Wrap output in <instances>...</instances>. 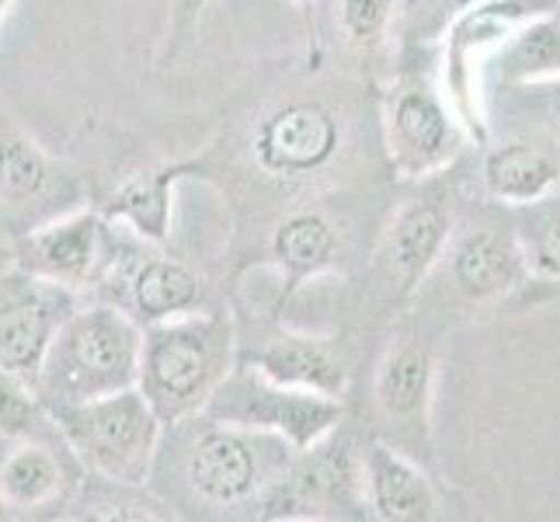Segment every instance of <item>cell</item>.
Wrapping results in <instances>:
<instances>
[{"instance_id": "obj_23", "label": "cell", "mask_w": 560, "mask_h": 522, "mask_svg": "<svg viewBox=\"0 0 560 522\" xmlns=\"http://www.w3.org/2000/svg\"><path fill=\"white\" fill-rule=\"evenodd\" d=\"M56 182L60 171L43 147L14 129H0V206L28 212L52 196Z\"/></svg>"}, {"instance_id": "obj_29", "label": "cell", "mask_w": 560, "mask_h": 522, "mask_svg": "<svg viewBox=\"0 0 560 522\" xmlns=\"http://www.w3.org/2000/svg\"><path fill=\"white\" fill-rule=\"evenodd\" d=\"M450 4V11L456 14V11H463V8H474V4H485V0H446Z\"/></svg>"}, {"instance_id": "obj_25", "label": "cell", "mask_w": 560, "mask_h": 522, "mask_svg": "<svg viewBox=\"0 0 560 522\" xmlns=\"http://www.w3.org/2000/svg\"><path fill=\"white\" fill-rule=\"evenodd\" d=\"M518 241L529 258L533 276L560 282V199L529 206V220H523Z\"/></svg>"}, {"instance_id": "obj_20", "label": "cell", "mask_w": 560, "mask_h": 522, "mask_svg": "<svg viewBox=\"0 0 560 522\" xmlns=\"http://www.w3.org/2000/svg\"><path fill=\"white\" fill-rule=\"evenodd\" d=\"M191 171H199V164H158L132 174L105 206L108 223L132 230L143 244H164L175 227V192Z\"/></svg>"}, {"instance_id": "obj_7", "label": "cell", "mask_w": 560, "mask_h": 522, "mask_svg": "<svg viewBox=\"0 0 560 522\" xmlns=\"http://www.w3.org/2000/svg\"><path fill=\"white\" fill-rule=\"evenodd\" d=\"M206 418L241 429L282 436L296 453L317 446L341 425V397H324L311 391H293L258 373L250 362H237L220 391L209 397Z\"/></svg>"}, {"instance_id": "obj_13", "label": "cell", "mask_w": 560, "mask_h": 522, "mask_svg": "<svg viewBox=\"0 0 560 522\" xmlns=\"http://www.w3.org/2000/svg\"><path fill=\"white\" fill-rule=\"evenodd\" d=\"M105 286L115 289V306L140 327L199 311L206 297L202 279L185 262L158 251H126L122 258H112Z\"/></svg>"}, {"instance_id": "obj_19", "label": "cell", "mask_w": 560, "mask_h": 522, "mask_svg": "<svg viewBox=\"0 0 560 522\" xmlns=\"http://www.w3.org/2000/svg\"><path fill=\"white\" fill-rule=\"evenodd\" d=\"M73 485L67 456L38 436L11 439V450L0 456V498L14 512L63 506Z\"/></svg>"}, {"instance_id": "obj_16", "label": "cell", "mask_w": 560, "mask_h": 522, "mask_svg": "<svg viewBox=\"0 0 560 522\" xmlns=\"http://www.w3.org/2000/svg\"><path fill=\"white\" fill-rule=\"evenodd\" d=\"M450 272L456 289L474 303L498 300L533 279L529 258L518 234H501V230H470L450 251Z\"/></svg>"}, {"instance_id": "obj_11", "label": "cell", "mask_w": 560, "mask_h": 522, "mask_svg": "<svg viewBox=\"0 0 560 522\" xmlns=\"http://www.w3.org/2000/svg\"><path fill=\"white\" fill-rule=\"evenodd\" d=\"M77 306L73 289L14 268V276L0 282V373L35 386L56 332Z\"/></svg>"}, {"instance_id": "obj_5", "label": "cell", "mask_w": 560, "mask_h": 522, "mask_svg": "<svg viewBox=\"0 0 560 522\" xmlns=\"http://www.w3.org/2000/svg\"><path fill=\"white\" fill-rule=\"evenodd\" d=\"M258 519H362L365 506V450L352 436L331 432L317 446L296 453L272 488L258 498Z\"/></svg>"}, {"instance_id": "obj_24", "label": "cell", "mask_w": 560, "mask_h": 522, "mask_svg": "<svg viewBox=\"0 0 560 522\" xmlns=\"http://www.w3.org/2000/svg\"><path fill=\"white\" fill-rule=\"evenodd\" d=\"M400 0H335V22L341 38L359 53H376L397 18Z\"/></svg>"}, {"instance_id": "obj_21", "label": "cell", "mask_w": 560, "mask_h": 522, "mask_svg": "<svg viewBox=\"0 0 560 522\" xmlns=\"http://www.w3.org/2000/svg\"><path fill=\"white\" fill-rule=\"evenodd\" d=\"M485 188L501 206H539L560 192V161L547 147H536L529 140L498 143L485 158Z\"/></svg>"}, {"instance_id": "obj_30", "label": "cell", "mask_w": 560, "mask_h": 522, "mask_svg": "<svg viewBox=\"0 0 560 522\" xmlns=\"http://www.w3.org/2000/svg\"><path fill=\"white\" fill-rule=\"evenodd\" d=\"M18 4V0H0V25H4V18L11 14V8Z\"/></svg>"}, {"instance_id": "obj_2", "label": "cell", "mask_w": 560, "mask_h": 522, "mask_svg": "<svg viewBox=\"0 0 560 522\" xmlns=\"http://www.w3.org/2000/svg\"><path fill=\"white\" fill-rule=\"evenodd\" d=\"M143 327L115 303H88L60 324L35 380L49 408L108 397L140 383Z\"/></svg>"}, {"instance_id": "obj_12", "label": "cell", "mask_w": 560, "mask_h": 522, "mask_svg": "<svg viewBox=\"0 0 560 522\" xmlns=\"http://www.w3.org/2000/svg\"><path fill=\"white\" fill-rule=\"evenodd\" d=\"M376 415L390 432L394 446L421 453L432 442L435 404V352L418 335H400L383 352L373 380Z\"/></svg>"}, {"instance_id": "obj_32", "label": "cell", "mask_w": 560, "mask_h": 522, "mask_svg": "<svg viewBox=\"0 0 560 522\" xmlns=\"http://www.w3.org/2000/svg\"><path fill=\"white\" fill-rule=\"evenodd\" d=\"M557 11H560V0H557Z\"/></svg>"}, {"instance_id": "obj_14", "label": "cell", "mask_w": 560, "mask_h": 522, "mask_svg": "<svg viewBox=\"0 0 560 522\" xmlns=\"http://www.w3.org/2000/svg\"><path fill=\"white\" fill-rule=\"evenodd\" d=\"M453 241V220L450 209L435 199H418L404 206L390 230L383 237V265L386 279H390L404 297L429 279V272L439 265V258L450 251Z\"/></svg>"}, {"instance_id": "obj_27", "label": "cell", "mask_w": 560, "mask_h": 522, "mask_svg": "<svg viewBox=\"0 0 560 522\" xmlns=\"http://www.w3.org/2000/svg\"><path fill=\"white\" fill-rule=\"evenodd\" d=\"M509 91H523L529 108L539 115V126L560 140V77L547 84H526V88H509Z\"/></svg>"}, {"instance_id": "obj_18", "label": "cell", "mask_w": 560, "mask_h": 522, "mask_svg": "<svg viewBox=\"0 0 560 522\" xmlns=\"http://www.w3.org/2000/svg\"><path fill=\"white\" fill-rule=\"evenodd\" d=\"M258 373L276 380L293 391H311L324 397H345L349 391V370L331 338L282 332L272 341H265L255 356L247 359Z\"/></svg>"}, {"instance_id": "obj_4", "label": "cell", "mask_w": 560, "mask_h": 522, "mask_svg": "<svg viewBox=\"0 0 560 522\" xmlns=\"http://www.w3.org/2000/svg\"><path fill=\"white\" fill-rule=\"evenodd\" d=\"M196 432L185 442V488L209 509H244L293 467L296 450L282 436L223 425L206 415L191 418Z\"/></svg>"}, {"instance_id": "obj_15", "label": "cell", "mask_w": 560, "mask_h": 522, "mask_svg": "<svg viewBox=\"0 0 560 522\" xmlns=\"http://www.w3.org/2000/svg\"><path fill=\"white\" fill-rule=\"evenodd\" d=\"M365 506L380 522H429L439 515V495L411 453L373 439L365 446Z\"/></svg>"}, {"instance_id": "obj_31", "label": "cell", "mask_w": 560, "mask_h": 522, "mask_svg": "<svg viewBox=\"0 0 560 522\" xmlns=\"http://www.w3.org/2000/svg\"><path fill=\"white\" fill-rule=\"evenodd\" d=\"M8 512H11V509H8V506H4V498H0V519H4V515H8Z\"/></svg>"}, {"instance_id": "obj_26", "label": "cell", "mask_w": 560, "mask_h": 522, "mask_svg": "<svg viewBox=\"0 0 560 522\" xmlns=\"http://www.w3.org/2000/svg\"><path fill=\"white\" fill-rule=\"evenodd\" d=\"M43 418H49V411L38 401L35 386L11 373H0V436L4 439L35 436L32 425H38Z\"/></svg>"}, {"instance_id": "obj_8", "label": "cell", "mask_w": 560, "mask_h": 522, "mask_svg": "<svg viewBox=\"0 0 560 522\" xmlns=\"http://www.w3.org/2000/svg\"><path fill=\"white\" fill-rule=\"evenodd\" d=\"M557 0H485V4L463 8L453 14L446 28V53H442V73H446V94L456 105L463 126L474 140L488 137L485 115V70L491 56L509 43L518 25L529 18L553 11Z\"/></svg>"}, {"instance_id": "obj_22", "label": "cell", "mask_w": 560, "mask_h": 522, "mask_svg": "<svg viewBox=\"0 0 560 522\" xmlns=\"http://www.w3.org/2000/svg\"><path fill=\"white\" fill-rule=\"evenodd\" d=\"M494 73L501 88H526V84H547L560 77V11H544L518 25L515 35L501 46L485 77Z\"/></svg>"}, {"instance_id": "obj_3", "label": "cell", "mask_w": 560, "mask_h": 522, "mask_svg": "<svg viewBox=\"0 0 560 522\" xmlns=\"http://www.w3.org/2000/svg\"><path fill=\"white\" fill-rule=\"evenodd\" d=\"M49 418L81 471L126 488H143L150 480L167 432L140 386L81 404H60L49 408Z\"/></svg>"}, {"instance_id": "obj_10", "label": "cell", "mask_w": 560, "mask_h": 522, "mask_svg": "<svg viewBox=\"0 0 560 522\" xmlns=\"http://www.w3.org/2000/svg\"><path fill=\"white\" fill-rule=\"evenodd\" d=\"M115 234L105 212L77 209L14 241V268L73 293L102 286L115 258Z\"/></svg>"}, {"instance_id": "obj_17", "label": "cell", "mask_w": 560, "mask_h": 522, "mask_svg": "<svg viewBox=\"0 0 560 522\" xmlns=\"http://www.w3.org/2000/svg\"><path fill=\"white\" fill-rule=\"evenodd\" d=\"M338 255L341 237L324 212L300 209L293 217H285L276 227L272 241H268V265L276 268L279 279L276 306H285L311 279L331 272L338 265Z\"/></svg>"}, {"instance_id": "obj_6", "label": "cell", "mask_w": 560, "mask_h": 522, "mask_svg": "<svg viewBox=\"0 0 560 522\" xmlns=\"http://www.w3.org/2000/svg\"><path fill=\"white\" fill-rule=\"evenodd\" d=\"M470 129L446 91L404 77L383 94V147L400 182H424L459 161Z\"/></svg>"}, {"instance_id": "obj_9", "label": "cell", "mask_w": 560, "mask_h": 522, "mask_svg": "<svg viewBox=\"0 0 560 522\" xmlns=\"http://www.w3.org/2000/svg\"><path fill=\"white\" fill-rule=\"evenodd\" d=\"M345 150V123L331 105L293 98L265 112L250 132V161L276 182H311Z\"/></svg>"}, {"instance_id": "obj_28", "label": "cell", "mask_w": 560, "mask_h": 522, "mask_svg": "<svg viewBox=\"0 0 560 522\" xmlns=\"http://www.w3.org/2000/svg\"><path fill=\"white\" fill-rule=\"evenodd\" d=\"M206 4L209 0H171V46H178V43H185V38L196 35ZM296 4L311 11L314 0H296Z\"/></svg>"}, {"instance_id": "obj_1", "label": "cell", "mask_w": 560, "mask_h": 522, "mask_svg": "<svg viewBox=\"0 0 560 522\" xmlns=\"http://www.w3.org/2000/svg\"><path fill=\"white\" fill-rule=\"evenodd\" d=\"M237 366V332L230 314L191 311L143 327L140 391L167 429L199 418L209 397Z\"/></svg>"}]
</instances>
